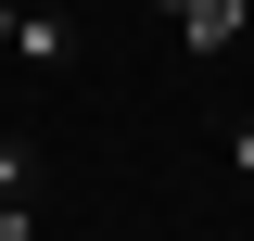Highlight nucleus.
<instances>
[{
  "instance_id": "1",
  "label": "nucleus",
  "mask_w": 254,
  "mask_h": 241,
  "mask_svg": "<svg viewBox=\"0 0 254 241\" xmlns=\"http://www.w3.org/2000/svg\"><path fill=\"white\" fill-rule=\"evenodd\" d=\"M0 51L26 63V76H76L89 38H76V0H0Z\"/></svg>"
},
{
  "instance_id": "2",
  "label": "nucleus",
  "mask_w": 254,
  "mask_h": 241,
  "mask_svg": "<svg viewBox=\"0 0 254 241\" xmlns=\"http://www.w3.org/2000/svg\"><path fill=\"white\" fill-rule=\"evenodd\" d=\"M153 13H165V38H178L190 63H229L254 38V0H153Z\"/></svg>"
},
{
  "instance_id": "3",
  "label": "nucleus",
  "mask_w": 254,
  "mask_h": 241,
  "mask_svg": "<svg viewBox=\"0 0 254 241\" xmlns=\"http://www.w3.org/2000/svg\"><path fill=\"white\" fill-rule=\"evenodd\" d=\"M38 190H51L38 140H13V127H0V241H26V229H38Z\"/></svg>"
},
{
  "instance_id": "4",
  "label": "nucleus",
  "mask_w": 254,
  "mask_h": 241,
  "mask_svg": "<svg viewBox=\"0 0 254 241\" xmlns=\"http://www.w3.org/2000/svg\"><path fill=\"white\" fill-rule=\"evenodd\" d=\"M216 165H229V190L254 203V115H229V127H216Z\"/></svg>"
}]
</instances>
